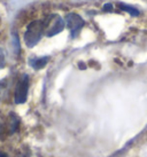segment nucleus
Segmentation results:
<instances>
[{
  "label": "nucleus",
  "instance_id": "nucleus-13",
  "mask_svg": "<svg viewBox=\"0 0 147 157\" xmlns=\"http://www.w3.org/2000/svg\"><path fill=\"white\" fill-rule=\"evenodd\" d=\"M16 157H26V156H24V155H22V154H20V155H18Z\"/></svg>",
  "mask_w": 147,
  "mask_h": 157
},
{
  "label": "nucleus",
  "instance_id": "nucleus-3",
  "mask_svg": "<svg viewBox=\"0 0 147 157\" xmlns=\"http://www.w3.org/2000/svg\"><path fill=\"white\" fill-rule=\"evenodd\" d=\"M28 91H29V77L26 75H23L15 88L14 101L16 105H22L26 102L28 98Z\"/></svg>",
  "mask_w": 147,
  "mask_h": 157
},
{
  "label": "nucleus",
  "instance_id": "nucleus-12",
  "mask_svg": "<svg viewBox=\"0 0 147 157\" xmlns=\"http://www.w3.org/2000/svg\"><path fill=\"white\" fill-rule=\"evenodd\" d=\"M79 68H81V69H85L86 67H85V64H83V63H79Z\"/></svg>",
  "mask_w": 147,
  "mask_h": 157
},
{
  "label": "nucleus",
  "instance_id": "nucleus-2",
  "mask_svg": "<svg viewBox=\"0 0 147 157\" xmlns=\"http://www.w3.org/2000/svg\"><path fill=\"white\" fill-rule=\"evenodd\" d=\"M65 20L58 14H52L50 15L46 21L44 22V29H45V35L47 37H53V36L60 33L61 31L65 29Z\"/></svg>",
  "mask_w": 147,
  "mask_h": 157
},
{
  "label": "nucleus",
  "instance_id": "nucleus-5",
  "mask_svg": "<svg viewBox=\"0 0 147 157\" xmlns=\"http://www.w3.org/2000/svg\"><path fill=\"white\" fill-rule=\"evenodd\" d=\"M50 61V56H43V57H37V59H31L29 63L30 66L36 70L43 69Z\"/></svg>",
  "mask_w": 147,
  "mask_h": 157
},
{
  "label": "nucleus",
  "instance_id": "nucleus-8",
  "mask_svg": "<svg viewBox=\"0 0 147 157\" xmlns=\"http://www.w3.org/2000/svg\"><path fill=\"white\" fill-rule=\"evenodd\" d=\"M6 64V60H5V54L2 52V49L0 48V69H2Z\"/></svg>",
  "mask_w": 147,
  "mask_h": 157
},
{
  "label": "nucleus",
  "instance_id": "nucleus-6",
  "mask_svg": "<svg viewBox=\"0 0 147 157\" xmlns=\"http://www.w3.org/2000/svg\"><path fill=\"white\" fill-rule=\"evenodd\" d=\"M118 7H120L122 10H124V12H126V13H129L130 15H132V16H138L139 15V10L137 8L132 7V6H129V5L120 2V4H118Z\"/></svg>",
  "mask_w": 147,
  "mask_h": 157
},
{
  "label": "nucleus",
  "instance_id": "nucleus-7",
  "mask_svg": "<svg viewBox=\"0 0 147 157\" xmlns=\"http://www.w3.org/2000/svg\"><path fill=\"white\" fill-rule=\"evenodd\" d=\"M18 125V118L14 113H12L10 115V119H9V130H10V133L16 131Z\"/></svg>",
  "mask_w": 147,
  "mask_h": 157
},
{
  "label": "nucleus",
  "instance_id": "nucleus-4",
  "mask_svg": "<svg viewBox=\"0 0 147 157\" xmlns=\"http://www.w3.org/2000/svg\"><path fill=\"white\" fill-rule=\"evenodd\" d=\"M65 22L71 32V37H76V35L81 31V29L84 25V20L76 13L68 14L65 18Z\"/></svg>",
  "mask_w": 147,
  "mask_h": 157
},
{
  "label": "nucleus",
  "instance_id": "nucleus-10",
  "mask_svg": "<svg viewBox=\"0 0 147 157\" xmlns=\"http://www.w3.org/2000/svg\"><path fill=\"white\" fill-rule=\"evenodd\" d=\"M4 125L2 124H0V139L2 138V135H4Z\"/></svg>",
  "mask_w": 147,
  "mask_h": 157
},
{
  "label": "nucleus",
  "instance_id": "nucleus-9",
  "mask_svg": "<svg viewBox=\"0 0 147 157\" xmlns=\"http://www.w3.org/2000/svg\"><path fill=\"white\" fill-rule=\"evenodd\" d=\"M104 10H105V12H112V10H113V5L112 4H106L104 6Z\"/></svg>",
  "mask_w": 147,
  "mask_h": 157
},
{
  "label": "nucleus",
  "instance_id": "nucleus-11",
  "mask_svg": "<svg viewBox=\"0 0 147 157\" xmlns=\"http://www.w3.org/2000/svg\"><path fill=\"white\" fill-rule=\"evenodd\" d=\"M0 157H8V155L6 153H4V151H0Z\"/></svg>",
  "mask_w": 147,
  "mask_h": 157
},
{
  "label": "nucleus",
  "instance_id": "nucleus-1",
  "mask_svg": "<svg viewBox=\"0 0 147 157\" xmlns=\"http://www.w3.org/2000/svg\"><path fill=\"white\" fill-rule=\"evenodd\" d=\"M44 32H45V29H44L43 21H34V22H31L28 25L26 33H24V43H26V45L29 48L35 47L36 45L40 41Z\"/></svg>",
  "mask_w": 147,
  "mask_h": 157
}]
</instances>
